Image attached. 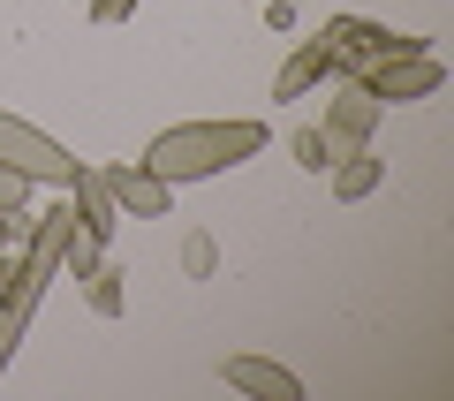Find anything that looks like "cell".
<instances>
[{
    "instance_id": "cell-1",
    "label": "cell",
    "mask_w": 454,
    "mask_h": 401,
    "mask_svg": "<svg viewBox=\"0 0 454 401\" xmlns=\"http://www.w3.org/2000/svg\"><path fill=\"white\" fill-rule=\"evenodd\" d=\"M265 152V129L258 122H182L167 137H152L145 167L160 182H205V175H227V167H243Z\"/></svg>"
},
{
    "instance_id": "cell-2",
    "label": "cell",
    "mask_w": 454,
    "mask_h": 401,
    "mask_svg": "<svg viewBox=\"0 0 454 401\" xmlns=\"http://www.w3.org/2000/svg\"><path fill=\"white\" fill-rule=\"evenodd\" d=\"M61 250H68V205H53L46 220H38V242L16 257V273H8V295H0V303H16L23 318H31L38 295H46V280L61 273Z\"/></svg>"
},
{
    "instance_id": "cell-3",
    "label": "cell",
    "mask_w": 454,
    "mask_h": 401,
    "mask_svg": "<svg viewBox=\"0 0 454 401\" xmlns=\"http://www.w3.org/2000/svg\"><path fill=\"white\" fill-rule=\"evenodd\" d=\"M325 53H333L340 76H356L364 61H387V53H424L417 31H387V23H364V16H333L325 23Z\"/></svg>"
},
{
    "instance_id": "cell-4",
    "label": "cell",
    "mask_w": 454,
    "mask_h": 401,
    "mask_svg": "<svg viewBox=\"0 0 454 401\" xmlns=\"http://www.w3.org/2000/svg\"><path fill=\"white\" fill-rule=\"evenodd\" d=\"M348 83H364L379 106H409V98H432L439 83H447V68H439L432 53H387V61H364Z\"/></svg>"
},
{
    "instance_id": "cell-5",
    "label": "cell",
    "mask_w": 454,
    "mask_h": 401,
    "mask_svg": "<svg viewBox=\"0 0 454 401\" xmlns=\"http://www.w3.org/2000/svg\"><path fill=\"white\" fill-rule=\"evenodd\" d=\"M0 167H16V175H31V182H53V190H68V182H76V160L53 145L46 129L16 122V114H0Z\"/></svg>"
},
{
    "instance_id": "cell-6",
    "label": "cell",
    "mask_w": 454,
    "mask_h": 401,
    "mask_svg": "<svg viewBox=\"0 0 454 401\" xmlns=\"http://www.w3.org/2000/svg\"><path fill=\"white\" fill-rule=\"evenodd\" d=\"M220 379L235 386V394H258V401H303V379H295L288 364H273V356H227Z\"/></svg>"
},
{
    "instance_id": "cell-7",
    "label": "cell",
    "mask_w": 454,
    "mask_h": 401,
    "mask_svg": "<svg viewBox=\"0 0 454 401\" xmlns=\"http://www.w3.org/2000/svg\"><path fill=\"white\" fill-rule=\"evenodd\" d=\"M379 98L364 91V83H348V91H333V106H325V137H333V152H364V137L379 129Z\"/></svg>"
},
{
    "instance_id": "cell-8",
    "label": "cell",
    "mask_w": 454,
    "mask_h": 401,
    "mask_svg": "<svg viewBox=\"0 0 454 401\" xmlns=\"http://www.w3.org/2000/svg\"><path fill=\"white\" fill-rule=\"evenodd\" d=\"M114 190V205L137 212V220H167V197H175V182H160L152 167H98Z\"/></svg>"
},
{
    "instance_id": "cell-9",
    "label": "cell",
    "mask_w": 454,
    "mask_h": 401,
    "mask_svg": "<svg viewBox=\"0 0 454 401\" xmlns=\"http://www.w3.org/2000/svg\"><path fill=\"white\" fill-rule=\"evenodd\" d=\"M68 190H76V197H68V227L91 235V242H106L114 235V212H121V205H114V190H106V175H83V167H76Z\"/></svg>"
},
{
    "instance_id": "cell-10",
    "label": "cell",
    "mask_w": 454,
    "mask_h": 401,
    "mask_svg": "<svg viewBox=\"0 0 454 401\" xmlns=\"http://www.w3.org/2000/svg\"><path fill=\"white\" fill-rule=\"evenodd\" d=\"M318 76H333V53H325V38H310V46H295L288 61H280V76H273V98H303Z\"/></svg>"
},
{
    "instance_id": "cell-11",
    "label": "cell",
    "mask_w": 454,
    "mask_h": 401,
    "mask_svg": "<svg viewBox=\"0 0 454 401\" xmlns=\"http://www.w3.org/2000/svg\"><path fill=\"white\" fill-rule=\"evenodd\" d=\"M325 175H333V197H340V205H364V197L379 190V175H387V167H379L372 152H340Z\"/></svg>"
},
{
    "instance_id": "cell-12",
    "label": "cell",
    "mask_w": 454,
    "mask_h": 401,
    "mask_svg": "<svg viewBox=\"0 0 454 401\" xmlns=\"http://www.w3.org/2000/svg\"><path fill=\"white\" fill-rule=\"evenodd\" d=\"M83 303H91L98 318H121V273H114L106 257H98L91 273H83Z\"/></svg>"
},
{
    "instance_id": "cell-13",
    "label": "cell",
    "mask_w": 454,
    "mask_h": 401,
    "mask_svg": "<svg viewBox=\"0 0 454 401\" xmlns=\"http://www.w3.org/2000/svg\"><path fill=\"white\" fill-rule=\"evenodd\" d=\"M340 152H333V137L325 129H295V167H310V175H325Z\"/></svg>"
},
{
    "instance_id": "cell-14",
    "label": "cell",
    "mask_w": 454,
    "mask_h": 401,
    "mask_svg": "<svg viewBox=\"0 0 454 401\" xmlns=\"http://www.w3.org/2000/svg\"><path fill=\"white\" fill-rule=\"evenodd\" d=\"M212 265H220V250H212L205 227H197V235H182V273H190V280H212Z\"/></svg>"
},
{
    "instance_id": "cell-15",
    "label": "cell",
    "mask_w": 454,
    "mask_h": 401,
    "mask_svg": "<svg viewBox=\"0 0 454 401\" xmlns=\"http://www.w3.org/2000/svg\"><path fill=\"white\" fill-rule=\"evenodd\" d=\"M23 205H31V175H16V167H0V220H16Z\"/></svg>"
},
{
    "instance_id": "cell-16",
    "label": "cell",
    "mask_w": 454,
    "mask_h": 401,
    "mask_svg": "<svg viewBox=\"0 0 454 401\" xmlns=\"http://www.w3.org/2000/svg\"><path fill=\"white\" fill-rule=\"evenodd\" d=\"M16 341H23V311L0 303V371H8V356H16Z\"/></svg>"
},
{
    "instance_id": "cell-17",
    "label": "cell",
    "mask_w": 454,
    "mask_h": 401,
    "mask_svg": "<svg viewBox=\"0 0 454 401\" xmlns=\"http://www.w3.org/2000/svg\"><path fill=\"white\" fill-rule=\"evenodd\" d=\"M129 8H137V0H91V16H98V23H121Z\"/></svg>"
}]
</instances>
